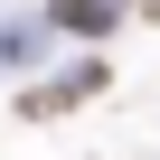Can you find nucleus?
<instances>
[{
  "instance_id": "f257e3e1",
  "label": "nucleus",
  "mask_w": 160,
  "mask_h": 160,
  "mask_svg": "<svg viewBox=\"0 0 160 160\" xmlns=\"http://www.w3.org/2000/svg\"><path fill=\"white\" fill-rule=\"evenodd\" d=\"M104 85H113V66H104V57H75V66L57 75V85H28V94H19V113H28V122H47V113L85 104V94H104Z\"/></svg>"
},
{
  "instance_id": "f03ea898",
  "label": "nucleus",
  "mask_w": 160,
  "mask_h": 160,
  "mask_svg": "<svg viewBox=\"0 0 160 160\" xmlns=\"http://www.w3.org/2000/svg\"><path fill=\"white\" fill-rule=\"evenodd\" d=\"M47 19H57V28H75V38H104V28L122 19V0H47Z\"/></svg>"
}]
</instances>
